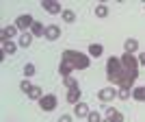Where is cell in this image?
I'll list each match as a JSON object with an SVG mask.
<instances>
[{
    "mask_svg": "<svg viewBox=\"0 0 145 122\" xmlns=\"http://www.w3.org/2000/svg\"><path fill=\"white\" fill-rule=\"evenodd\" d=\"M63 83H65L67 90H76V87H78V81L74 79V76H67V79H63Z\"/></svg>",
    "mask_w": 145,
    "mask_h": 122,
    "instance_id": "cell-24",
    "label": "cell"
},
{
    "mask_svg": "<svg viewBox=\"0 0 145 122\" xmlns=\"http://www.w3.org/2000/svg\"><path fill=\"white\" fill-rule=\"evenodd\" d=\"M30 44H33V33H22V35H20V39H18V46L20 48H28Z\"/></svg>",
    "mask_w": 145,
    "mask_h": 122,
    "instance_id": "cell-15",
    "label": "cell"
},
{
    "mask_svg": "<svg viewBox=\"0 0 145 122\" xmlns=\"http://www.w3.org/2000/svg\"><path fill=\"white\" fill-rule=\"evenodd\" d=\"M97 98H100L102 103L115 100V98H117V90H113V87H104V90H100V91H97Z\"/></svg>",
    "mask_w": 145,
    "mask_h": 122,
    "instance_id": "cell-7",
    "label": "cell"
},
{
    "mask_svg": "<svg viewBox=\"0 0 145 122\" xmlns=\"http://www.w3.org/2000/svg\"><path fill=\"white\" fill-rule=\"evenodd\" d=\"M89 122H102V116L97 113V111H89V116H87Z\"/></svg>",
    "mask_w": 145,
    "mask_h": 122,
    "instance_id": "cell-27",
    "label": "cell"
},
{
    "mask_svg": "<svg viewBox=\"0 0 145 122\" xmlns=\"http://www.w3.org/2000/svg\"><path fill=\"white\" fill-rule=\"evenodd\" d=\"M46 39H48V42H56V39H59L61 37V29L56 24H50V26H46Z\"/></svg>",
    "mask_w": 145,
    "mask_h": 122,
    "instance_id": "cell-9",
    "label": "cell"
},
{
    "mask_svg": "<svg viewBox=\"0 0 145 122\" xmlns=\"http://www.w3.org/2000/svg\"><path fill=\"white\" fill-rule=\"evenodd\" d=\"M59 72H61V76L63 79H67L69 74L74 72V66L69 63V61H61V66H59Z\"/></svg>",
    "mask_w": 145,
    "mask_h": 122,
    "instance_id": "cell-16",
    "label": "cell"
},
{
    "mask_svg": "<svg viewBox=\"0 0 145 122\" xmlns=\"http://www.w3.org/2000/svg\"><path fill=\"white\" fill-rule=\"evenodd\" d=\"M33 24H35V20H33V15H30V13H22V15L15 20V26H18L22 33H28Z\"/></svg>",
    "mask_w": 145,
    "mask_h": 122,
    "instance_id": "cell-4",
    "label": "cell"
},
{
    "mask_svg": "<svg viewBox=\"0 0 145 122\" xmlns=\"http://www.w3.org/2000/svg\"><path fill=\"white\" fill-rule=\"evenodd\" d=\"M80 96H82V90H80V87H76V90H67V103H69V105H78Z\"/></svg>",
    "mask_w": 145,
    "mask_h": 122,
    "instance_id": "cell-12",
    "label": "cell"
},
{
    "mask_svg": "<svg viewBox=\"0 0 145 122\" xmlns=\"http://www.w3.org/2000/svg\"><path fill=\"white\" fill-rule=\"evenodd\" d=\"M132 98H134V100H139V103H145V85L143 87H141V85H134Z\"/></svg>",
    "mask_w": 145,
    "mask_h": 122,
    "instance_id": "cell-17",
    "label": "cell"
},
{
    "mask_svg": "<svg viewBox=\"0 0 145 122\" xmlns=\"http://www.w3.org/2000/svg\"><path fill=\"white\" fill-rule=\"evenodd\" d=\"M61 18L65 20L67 24H72V22H76V13H74L72 9H63V13H61Z\"/></svg>",
    "mask_w": 145,
    "mask_h": 122,
    "instance_id": "cell-22",
    "label": "cell"
},
{
    "mask_svg": "<svg viewBox=\"0 0 145 122\" xmlns=\"http://www.w3.org/2000/svg\"><path fill=\"white\" fill-rule=\"evenodd\" d=\"M102 52H104V46L102 44H91L89 46V57H102Z\"/></svg>",
    "mask_w": 145,
    "mask_h": 122,
    "instance_id": "cell-19",
    "label": "cell"
},
{
    "mask_svg": "<svg viewBox=\"0 0 145 122\" xmlns=\"http://www.w3.org/2000/svg\"><path fill=\"white\" fill-rule=\"evenodd\" d=\"M61 61H69L74 66V70H87L91 66V57L89 55H82L78 50H63V57Z\"/></svg>",
    "mask_w": 145,
    "mask_h": 122,
    "instance_id": "cell-1",
    "label": "cell"
},
{
    "mask_svg": "<svg viewBox=\"0 0 145 122\" xmlns=\"http://www.w3.org/2000/svg\"><path fill=\"white\" fill-rule=\"evenodd\" d=\"M89 105H87V103H82V100H80V103L78 105H74V116H76V118H87V116H89Z\"/></svg>",
    "mask_w": 145,
    "mask_h": 122,
    "instance_id": "cell-11",
    "label": "cell"
},
{
    "mask_svg": "<svg viewBox=\"0 0 145 122\" xmlns=\"http://www.w3.org/2000/svg\"><path fill=\"white\" fill-rule=\"evenodd\" d=\"M104 111H106V120L108 122H123V113H119L115 107H106Z\"/></svg>",
    "mask_w": 145,
    "mask_h": 122,
    "instance_id": "cell-10",
    "label": "cell"
},
{
    "mask_svg": "<svg viewBox=\"0 0 145 122\" xmlns=\"http://www.w3.org/2000/svg\"><path fill=\"white\" fill-rule=\"evenodd\" d=\"M123 50H126L128 55H134V52L139 50V42H137L134 37H130V39H126V44H123Z\"/></svg>",
    "mask_w": 145,
    "mask_h": 122,
    "instance_id": "cell-14",
    "label": "cell"
},
{
    "mask_svg": "<svg viewBox=\"0 0 145 122\" xmlns=\"http://www.w3.org/2000/svg\"><path fill=\"white\" fill-rule=\"evenodd\" d=\"M43 96H46L43 90H41V87H37V85H33V90L28 91V98H33V100H41Z\"/></svg>",
    "mask_w": 145,
    "mask_h": 122,
    "instance_id": "cell-21",
    "label": "cell"
},
{
    "mask_svg": "<svg viewBox=\"0 0 145 122\" xmlns=\"http://www.w3.org/2000/svg\"><path fill=\"white\" fill-rule=\"evenodd\" d=\"M18 26L13 24V26H5V29H2V42H11V37H15L18 35Z\"/></svg>",
    "mask_w": 145,
    "mask_h": 122,
    "instance_id": "cell-13",
    "label": "cell"
},
{
    "mask_svg": "<svg viewBox=\"0 0 145 122\" xmlns=\"http://www.w3.org/2000/svg\"><path fill=\"white\" fill-rule=\"evenodd\" d=\"M15 50H18L15 42H2V52L5 55H15Z\"/></svg>",
    "mask_w": 145,
    "mask_h": 122,
    "instance_id": "cell-20",
    "label": "cell"
},
{
    "mask_svg": "<svg viewBox=\"0 0 145 122\" xmlns=\"http://www.w3.org/2000/svg\"><path fill=\"white\" fill-rule=\"evenodd\" d=\"M41 7H43L48 13H52V15H54V13H63V9H61V2H56V0H43Z\"/></svg>",
    "mask_w": 145,
    "mask_h": 122,
    "instance_id": "cell-8",
    "label": "cell"
},
{
    "mask_svg": "<svg viewBox=\"0 0 145 122\" xmlns=\"http://www.w3.org/2000/svg\"><path fill=\"white\" fill-rule=\"evenodd\" d=\"M102 122H108V120H102Z\"/></svg>",
    "mask_w": 145,
    "mask_h": 122,
    "instance_id": "cell-31",
    "label": "cell"
},
{
    "mask_svg": "<svg viewBox=\"0 0 145 122\" xmlns=\"http://www.w3.org/2000/svg\"><path fill=\"white\" fill-rule=\"evenodd\" d=\"M33 74H35V63H26V66H24V76L30 79Z\"/></svg>",
    "mask_w": 145,
    "mask_h": 122,
    "instance_id": "cell-25",
    "label": "cell"
},
{
    "mask_svg": "<svg viewBox=\"0 0 145 122\" xmlns=\"http://www.w3.org/2000/svg\"><path fill=\"white\" fill-rule=\"evenodd\" d=\"M95 15L97 18H106V15H108V7L106 5H97L95 7Z\"/></svg>",
    "mask_w": 145,
    "mask_h": 122,
    "instance_id": "cell-23",
    "label": "cell"
},
{
    "mask_svg": "<svg viewBox=\"0 0 145 122\" xmlns=\"http://www.w3.org/2000/svg\"><path fill=\"white\" fill-rule=\"evenodd\" d=\"M121 66H123V70H128V72H132V70H137L139 68V57L134 55H121Z\"/></svg>",
    "mask_w": 145,
    "mask_h": 122,
    "instance_id": "cell-5",
    "label": "cell"
},
{
    "mask_svg": "<svg viewBox=\"0 0 145 122\" xmlns=\"http://www.w3.org/2000/svg\"><path fill=\"white\" fill-rule=\"evenodd\" d=\"M139 79V70H132V72H128V70H123V74H121L119 79V90H134V81Z\"/></svg>",
    "mask_w": 145,
    "mask_h": 122,
    "instance_id": "cell-3",
    "label": "cell"
},
{
    "mask_svg": "<svg viewBox=\"0 0 145 122\" xmlns=\"http://www.w3.org/2000/svg\"><path fill=\"white\" fill-rule=\"evenodd\" d=\"M139 63H141V66H145V52H143V55H139Z\"/></svg>",
    "mask_w": 145,
    "mask_h": 122,
    "instance_id": "cell-30",
    "label": "cell"
},
{
    "mask_svg": "<svg viewBox=\"0 0 145 122\" xmlns=\"http://www.w3.org/2000/svg\"><path fill=\"white\" fill-rule=\"evenodd\" d=\"M39 107H41L46 113L54 111V107H56V96H54V94H46V96L39 100Z\"/></svg>",
    "mask_w": 145,
    "mask_h": 122,
    "instance_id": "cell-6",
    "label": "cell"
},
{
    "mask_svg": "<svg viewBox=\"0 0 145 122\" xmlns=\"http://www.w3.org/2000/svg\"><path fill=\"white\" fill-rule=\"evenodd\" d=\"M59 122H72V116H67V113H63V116L59 118Z\"/></svg>",
    "mask_w": 145,
    "mask_h": 122,
    "instance_id": "cell-29",
    "label": "cell"
},
{
    "mask_svg": "<svg viewBox=\"0 0 145 122\" xmlns=\"http://www.w3.org/2000/svg\"><path fill=\"white\" fill-rule=\"evenodd\" d=\"M121 74H123V66H121V59H117V57H110L108 61H106V76H108L110 83H119Z\"/></svg>",
    "mask_w": 145,
    "mask_h": 122,
    "instance_id": "cell-2",
    "label": "cell"
},
{
    "mask_svg": "<svg viewBox=\"0 0 145 122\" xmlns=\"http://www.w3.org/2000/svg\"><path fill=\"white\" fill-rule=\"evenodd\" d=\"M20 90L24 91V94H28V91L33 90V85H30V81H28V79H24L22 83H20Z\"/></svg>",
    "mask_w": 145,
    "mask_h": 122,
    "instance_id": "cell-28",
    "label": "cell"
},
{
    "mask_svg": "<svg viewBox=\"0 0 145 122\" xmlns=\"http://www.w3.org/2000/svg\"><path fill=\"white\" fill-rule=\"evenodd\" d=\"M130 96H132V90H117V98L121 100H128Z\"/></svg>",
    "mask_w": 145,
    "mask_h": 122,
    "instance_id": "cell-26",
    "label": "cell"
},
{
    "mask_svg": "<svg viewBox=\"0 0 145 122\" xmlns=\"http://www.w3.org/2000/svg\"><path fill=\"white\" fill-rule=\"evenodd\" d=\"M30 33H33V37H41V35H46V26L35 20V24L30 26Z\"/></svg>",
    "mask_w": 145,
    "mask_h": 122,
    "instance_id": "cell-18",
    "label": "cell"
}]
</instances>
